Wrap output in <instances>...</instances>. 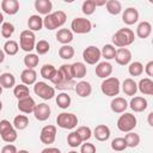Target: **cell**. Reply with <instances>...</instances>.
Masks as SVG:
<instances>
[{
    "label": "cell",
    "mask_w": 153,
    "mask_h": 153,
    "mask_svg": "<svg viewBox=\"0 0 153 153\" xmlns=\"http://www.w3.org/2000/svg\"><path fill=\"white\" fill-rule=\"evenodd\" d=\"M153 112H149L148 114V124L151 126V127H153Z\"/></svg>",
    "instance_id": "cell-55"
},
{
    "label": "cell",
    "mask_w": 153,
    "mask_h": 153,
    "mask_svg": "<svg viewBox=\"0 0 153 153\" xmlns=\"http://www.w3.org/2000/svg\"><path fill=\"white\" fill-rule=\"evenodd\" d=\"M100 55L105 60H112L115 59V55H116V48L112 44H105L100 50Z\"/></svg>",
    "instance_id": "cell-39"
},
{
    "label": "cell",
    "mask_w": 153,
    "mask_h": 153,
    "mask_svg": "<svg viewBox=\"0 0 153 153\" xmlns=\"http://www.w3.org/2000/svg\"><path fill=\"white\" fill-rule=\"evenodd\" d=\"M75 131L79 134V136H80V139H81L82 142L88 141V140L91 139V136H92V130L90 129V127H86V126H81V127H79Z\"/></svg>",
    "instance_id": "cell-42"
},
{
    "label": "cell",
    "mask_w": 153,
    "mask_h": 153,
    "mask_svg": "<svg viewBox=\"0 0 153 153\" xmlns=\"http://www.w3.org/2000/svg\"><path fill=\"white\" fill-rule=\"evenodd\" d=\"M56 124L62 129H73L78 124V117L72 112H61L56 117Z\"/></svg>",
    "instance_id": "cell-5"
},
{
    "label": "cell",
    "mask_w": 153,
    "mask_h": 153,
    "mask_svg": "<svg viewBox=\"0 0 153 153\" xmlns=\"http://www.w3.org/2000/svg\"><path fill=\"white\" fill-rule=\"evenodd\" d=\"M151 33H152V25H151V23H148V22H141L137 25V27H136V35H137L139 38L145 39L147 37H149Z\"/></svg>",
    "instance_id": "cell-26"
},
{
    "label": "cell",
    "mask_w": 153,
    "mask_h": 153,
    "mask_svg": "<svg viewBox=\"0 0 153 153\" xmlns=\"http://www.w3.org/2000/svg\"><path fill=\"white\" fill-rule=\"evenodd\" d=\"M111 148L116 152H122L127 148V143L124 137H116L111 141Z\"/></svg>",
    "instance_id": "cell-44"
},
{
    "label": "cell",
    "mask_w": 153,
    "mask_h": 153,
    "mask_svg": "<svg viewBox=\"0 0 153 153\" xmlns=\"http://www.w3.org/2000/svg\"><path fill=\"white\" fill-rule=\"evenodd\" d=\"M93 1H94L96 7H97V6H103V5H105V4H106V1H105V0H103V1H96V0H93Z\"/></svg>",
    "instance_id": "cell-56"
},
{
    "label": "cell",
    "mask_w": 153,
    "mask_h": 153,
    "mask_svg": "<svg viewBox=\"0 0 153 153\" xmlns=\"http://www.w3.org/2000/svg\"><path fill=\"white\" fill-rule=\"evenodd\" d=\"M19 45L26 53H30L32 49H35V45H36L35 33L32 31H30V30L22 31L20 36H19Z\"/></svg>",
    "instance_id": "cell-6"
},
{
    "label": "cell",
    "mask_w": 153,
    "mask_h": 153,
    "mask_svg": "<svg viewBox=\"0 0 153 153\" xmlns=\"http://www.w3.org/2000/svg\"><path fill=\"white\" fill-rule=\"evenodd\" d=\"M59 56L61 59H63V60H71L74 56V49H73V47H71L69 44L62 45L59 49Z\"/></svg>",
    "instance_id": "cell-41"
},
{
    "label": "cell",
    "mask_w": 153,
    "mask_h": 153,
    "mask_svg": "<svg viewBox=\"0 0 153 153\" xmlns=\"http://www.w3.org/2000/svg\"><path fill=\"white\" fill-rule=\"evenodd\" d=\"M55 139H56V127L53 124L44 126L41 130V134H39L41 142L45 143V145H50L55 141Z\"/></svg>",
    "instance_id": "cell-11"
},
{
    "label": "cell",
    "mask_w": 153,
    "mask_h": 153,
    "mask_svg": "<svg viewBox=\"0 0 153 153\" xmlns=\"http://www.w3.org/2000/svg\"><path fill=\"white\" fill-rule=\"evenodd\" d=\"M13 127L14 129H18V130H23L25 129L27 126H29V118L26 115H17L13 120Z\"/></svg>",
    "instance_id": "cell-34"
},
{
    "label": "cell",
    "mask_w": 153,
    "mask_h": 153,
    "mask_svg": "<svg viewBox=\"0 0 153 153\" xmlns=\"http://www.w3.org/2000/svg\"><path fill=\"white\" fill-rule=\"evenodd\" d=\"M27 26L30 31H39L43 27V18H41L38 14H32L27 19Z\"/></svg>",
    "instance_id": "cell-28"
},
{
    "label": "cell",
    "mask_w": 153,
    "mask_h": 153,
    "mask_svg": "<svg viewBox=\"0 0 153 153\" xmlns=\"http://www.w3.org/2000/svg\"><path fill=\"white\" fill-rule=\"evenodd\" d=\"M137 90L146 96H152L153 94V81L151 78H143L139 81L137 84Z\"/></svg>",
    "instance_id": "cell-22"
},
{
    "label": "cell",
    "mask_w": 153,
    "mask_h": 153,
    "mask_svg": "<svg viewBox=\"0 0 153 153\" xmlns=\"http://www.w3.org/2000/svg\"><path fill=\"white\" fill-rule=\"evenodd\" d=\"M102 55H100V50L96 47V45H90L87 48L84 49L82 51V59L88 65H96L99 62Z\"/></svg>",
    "instance_id": "cell-9"
},
{
    "label": "cell",
    "mask_w": 153,
    "mask_h": 153,
    "mask_svg": "<svg viewBox=\"0 0 153 153\" xmlns=\"http://www.w3.org/2000/svg\"><path fill=\"white\" fill-rule=\"evenodd\" d=\"M4 60H5V53H4V50L0 49V63H2Z\"/></svg>",
    "instance_id": "cell-57"
},
{
    "label": "cell",
    "mask_w": 153,
    "mask_h": 153,
    "mask_svg": "<svg viewBox=\"0 0 153 153\" xmlns=\"http://www.w3.org/2000/svg\"><path fill=\"white\" fill-rule=\"evenodd\" d=\"M71 103H72V99L66 92H61L56 96V104H57L59 108L67 109V108L71 106Z\"/></svg>",
    "instance_id": "cell-33"
},
{
    "label": "cell",
    "mask_w": 153,
    "mask_h": 153,
    "mask_svg": "<svg viewBox=\"0 0 153 153\" xmlns=\"http://www.w3.org/2000/svg\"><path fill=\"white\" fill-rule=\"evenodd\" d=\"M56 39L61 44L67 45L73 41V32L68 29H60L56 33Z\"/></svg>",
    "instance_id": "cell-27"
},
{
    "label": "cell",
    "mask_w": 153,
    "mask_h": 153,
    "mask_svg": "<svg viewBox=\"0 0 153 153\" xmlns=\"http://www.w3.org/2000/svg\"><path fill=\"white\" fill-rule=\"evenodd\" d=\"M122 91L127 96H135V93L137 92V84L134 81V79L127 78L122 84Z\"/></svg>",
    "instance_id": "cell-25"
},
{
    "label": "cell",
    "mask_w": 153,
    "mask_h": 153,
    "mask_svg": "<svg viewBox=\"0 0 153 153\" xmlns=\"http://www.w3.org/2000/svg\"><path fill=\"white\" fill-rule=\"evenodd\" d=\"M54 86L59 90H71L73 86H75V82L74 80H69V79H66L59 71H56L55 75L53 76V79L50 80Z\"/></svg>",
    "instance_id": "cell-10"
},
{
    "label": "cell",
    "mask_w": 153,
    "mask_h": 153,
    "mask_svg": "<svg viewBox=\"0 0 153 153\" xmlns=\"http://www.w3.org/2000/svg\"><path fill=\"white\" fill-rule=\"evenodd\" d=\"M74 90L76 92V94L81 98H85V97H88L92 92V86L88 81H85V80H81L79 82L75 84L74 86Z\"/></svg>",
    "instance_id": "cell-18"
},
{
    "label": "cell",
    "mask_w": 153,
    "mask_h": 153,
    "mask_svg": "<svg viewBox=\"0 0 153 153\" xmlns=\"http://www.w3.org/2000/svg\"><path fill=\"white\" fill-rule=\"evenodd\" d=\"M96 10V5H94V1L93 0H86L82 2V6H81V11L86 16H91Z\"/></svg>",
    "instance_id": "cell-47"
},
{
    "label": "cell",
    "mask_w": 153,
    "mask_h": 153,
    "mask_svg": "<svg viewBox=\"0 0 153 153\" xmlns=\"http://www.w3.org/2000/svg\"><path fill=\"white\" fill-rule=\"evenodd\" d=\"M110 108L116 114H123L128 108V102L122 97H115L110 103Z\"/></svg>",
    "instance_id": "cell-19"
},
{
    "label": "cell",
    "mask_w": 153,
    "mask_h": 153,
    "mask_svg": "<svg viewBox=\"0 0 153 153\" xmlns=\"http://www.w3.org/2000/svg\"><path fill=\"white\" fill-rule=\"evenodd\" d=\"M2 23H4V14L0 12V25H2Z\"/></svg>",
    "instance_id": "cell-58"
},
{
    "label": "cell",
    "mask_w": 153,
    "mask_h": 153,
    "mask_svg": "<svg viewBox=\"0 0 153 153\" xmlns=\"http://www.w3.org/2000/svg\"><path fill=\"white\" fill-rule=\"evenodd\" d=\"M145 72L148 76H153V61L147 62V65L145 66Z\"/></svg>",
    "instance_id": "cell-53"
},
{
    "label": "cell",
    "mask_w": 153,
    "mask_h": 153,
    "mask_svg": "<svg viewBox=\"0 0 153 153\" xmlns=\"http://www.w3.org/2000/svg\"><path fill=\"white\" fill-rule=\"evenodd\" d=\"M12 128H14V127L10 121H7V120H1L0 121V135L6 133V131H8Z\"/></svg>",
    "instance_id": "cell-51"
},
{
    "label": "cell",
    "mask_w": 153,
    "mask_h": 153,
    "mask_svg": "<svg viewBox=\"0 0 153 153\" xmlns=\"http://www.w3.org/2000/svg\"><path fill=\"white\" fill-rule=\"evenodd\" d=\"M56 71H57V69H56L53 65L47 63V65H44V66L41 68V75H42V78H44V79L51 80V79H53V76L55 75Z\"/></svg>",
    "instance_id": "cell-40"
},
{
    "label": "cell",
    "mask_w": 153,
    "mask_h": 153,
    "mask_svg": "<svg viewBox=\"0 0 153 153\" xmlns=\"http://www.w3.org/2000/svg\"><path fill=\"white\" fill-rule=\"evenodd\" d=\"M147 105H148L147 99L143 98V97H140V96L131 98V100L129 103V106H130V109L134 112H142V111H145L147 109Z\"/></svg>",
    "instance_id": "cell-17"
},
{
    "label": "cell",
    "mask_w": 153,
    "mask_h": 153,
    "mask_svg": "<svg viewBox=\"0 0 153 153\" xmlns=\"http://www.w3.org/2000/svg\"><path fill=\"white\" fill-rule=\"evenodd\" d=\"M120 86H121V84H120L118 78L109 76V78L104 79L103 82L100 84V90L105 96L115 97L120 93Z\"/></svg>",
    "instance_id": "cell-3"
},
{
    "label": "cell",
    "mask_w": 153,
    "mask_h": 153,
    "mask_svg": "<svg viewBox=\"0 0 153 153\" xmlns=\"http://www.w3.org/2000/svg\"><path fill=\"white\" fill-rule=\"evenodd\" d=\"M17 153H29V151H26V149H20V151H18Z\"/></svg>",
    "instance_id": "cell-59"
},
{
    "label": "cell",
    "mask_w": 153,
    "mask_h": 153,
    "mask_svg": "<svg viewBox=\"0 0 153 153\" xmlns=\"http://www.w3.org/2000/svg\"><path fill=\"white\" fill-rule=\"evenodd\" d=\"M122 20L127 25H133L139 20V11L135 7H128L122 14Z\"/></svg>",
    "instance_id": "cell-14"
},
{
    "label": "cell",
    "mask_w": 153,
    "mask_h": 153,
    "mask_svg": "<svg viewBox=\"0 0 153 153\" xmlns=\"http://www.w3.org/2000/svg\"><path fill=\"white\" fill-rule=\"evenodd\" d=\"M105 6H106V11L112 16H117L122 11V5L118 0H108Z\"/></svg>",
    "instance_id": "cell-32"
},
{
    "label": "cell",
    "mask_w": 153,
    "mask_h": 153,
    "mask_svg": "<svg viewBox=\"0 0 153 153\" xmlns=\"http://www.w3.org/2000/svg\"><path fill=\"white\" fill-rule=\"evenodd\" d=\"M20 80L24 85L29 86V85H33L36 84V80H37V73L35 72V69H24L20 74Z\"/></svg>",
    "instance_id": "cell-21"
},
{
    "label": "cell",
    "mask_w": 153,
    "mask_h": 153,
    "mask_svg": "<svg viewBox=\"0 0 153 153\" xmlns=\"http://www.w3.org/2000/svg\"><path fill=\"white\" fill-rule=\"evenodd\" d=\"M115 60H116L117 65H120V66H127V65H129L130 61H131V53H130V50L127 49V48L116 49Z\"/></svg>",
    "instance_id": "cell-13"
},
{
    "label": "cell",
    "mask_w": 153,
    "mask_h": 153,
    "mask_svg": "<svg viewBox=\"0 0 153 153\" xmlns=\"http://www.w3.org/2000/svg\"><path fill=\"white\" fill-rule=\"evenodd\" d=\"M18 50H19V45L16 41L10 39V41L5 42V44H4V53L5 54H7L10 56H13L18 53Z\"/></svg>",
    "instance_id": "cell-35"
},
{
    "label": "cell",
    "mask_w": 153,
    "mask_h": 153,
    "mask_svg": "<svg viewBox=\"0 0 153 153\" xmlns=\"http://www.w3.org/2000/svg\"><path fill=\"white\" fill-rule=\"evenodd\" d=\"M0 85L2 88H11L16 86V78L12 73H2L0 75Z\"/></svg>",
    "instance_id": "cell-29"
},
{
    "label": "cell",
    "mask_w": 153,
    "mask_h": 153,
    "mask_svg": "<svg viewBox=\"0 0 153 153\" xmlns=\"http://www.w3.org/2000/svg\"><path fill=\"white\" fill-rule=\"evenodd\" d=\"M38 62H39V57H38V55H36V54L29 53L27 55L24 56V65H25V67H27L29 69H33L35 67H37V66H38Z\"/></svg>",
    "instance_id": "cell-36"
},
{
    "label": "cell",
    "mask_w": 153,
    "mask_h": 153,
    "mask_svg": "<svg viewBox=\"0 0 153 153\" xmlns=\"http://www.w3.org/2000/svg\"><path fill=\"white\" fill-rule=\"evenodd\" d=\"M72 72H73L74 79H75V78H76V79H82V78L86 75L87 69H86L85 63H82V62H74V63L72 65Z\"/></svg>",
    "instance_id": "cell-30"
},
{
    "label": "cell",
    "mask_w": 153,
    "mask_h": 153,
    "mask_svg": "<svg viewBox=\"0 0 153 153\" xmlns=\"http://www.w3.org/2000/svg\"><path fill=\"white\" fill-rule=\"evenodd\" d=\"M71 29H72V32L82 35V33H87V32L91 31L92 24H91V22L88 19L82 18V17H78V18H74L72 20Z\"/></svg>",
    "instance_id": "cell-8"
},
{
    "label": "cell",
    "mask_w": 153,
    "mask_h": 153,
    "mask_svg": "<svg viewBox=\"0 0 153 153\" xmlns=\"http://www.w3.org/2000/svg\"><path fill=\"white\" fill-rule=\"evenodd\" d=\"M17 137H18V134H17V130H16L14 128H12V129H10L8 131L1 134V139H2L5 142H7V143L14 142V141L17 140Z\"/></svg>",
    "instance_id": "cell-48"
},
{
    "label": "cell",
    "mask_w": 153,
    "mask_h": 153,
    "mask_svg": "<svg viewBox=\"0 0 153 153\" xmlns=\"http://www.w3.org/2000/svg\"><path fill=\"white\" fill-rule=\"evenodd\" d=\"M128 72L131 76H140L143 73V65L139 61H134V62L129 63Z\"/></svg>",
    "instance_id": "cell-38"
},
{
    "label": "cell",
    "mask_w": 153,
    "mask_h": 153,
    "mask_svg": "<svg viewBox=\"0 0 153 153\" xmlns=\"http://www.w3.org/2000/svg\"><path fill=\"white\" fill-rule=\"evenodd\" d=\"M13 94L14 97L19 100V99H23V98H26L30 96V90L26 85L24 84H19V85H16L14 88H13Z\"/></svg>",
    "instance_id": "cell-31"
},
{
    "label": "cell",
    "mask_w": 153,
    "mask_h": 153,
    "mask_svg": "<svg viewBox=\"0 0 153 153\" xmlns=\"http://www.w3.org/2000/svg\"><path fill=\"white\" fill-rule=\"evenodd\" d=\"M35 106H36V103H35L33 98L30 97V96L18 100V110L22 111L23 114H31V112H33Z\"/></svg>",
    "instance_id": "cell-16"
},
{
    "label": "cell",
    "mask_w": 153,
    "mask_h": 153,
    "mask_svg": "<svg viewBox=\"0 0 153 153\" xmlns=\"http://www.w3.org/2000/svg\"><path fill=\"white\" fill-rule=\"evenodd\" d=\"M112 73V65L108 61H103V62H99L97 66H96V75L98 78H102V79H106L111 75Z\"/></svg>",
    "instance_id": "cell-15"
},
{
    "label": "cell",
    "mask_w": 153,
    "mask_h": 153,
    "mask_svg": "<svg viewBox=\"0 0 153 153\" xmlns=\"http://www.w3.org/2000/svg\"><path fill=\"white\" fill-rule=\"evenodd\" d=\"M35 8L37 10L38 13L48 16V14H50V12L53 10V4L50 0H36Z\"/></svg>",
    "instance_id": "cell-24"
},
{
    "label": "cell",
    "mask_w": 153,
    "mask_h": 153,
    "mask_svg": "<svg viewBox=\"0 0 153 153\" xmlns=\"http://www.w3.org/2000/svg\"><path fill=\"white\" fill-rule=\"evenodd\" d=\"M68 153H78V152H75V151H71V152H68Z\"/></svg>",
    "instance_id": "cell-62"
},
{
    "label": "cell",
    "mask_w": 153,
    "mask_h": 153,
    "mask_svg": "<svg viewBox=\"0 0 153 153\" xmlns=\"http://www.w3.org/2000/svg\"><path fill=\"white\" fill-rule=\"evenodd\" d=\"M2 110V103H1V100H0V111Z\"/></svg>",
    "instance_id": "cell-60"
},
{
    "label": "cell",
    "mask_w": 153,
    "mask_h": 153,
    "mask_svg": "<svg viewBox=\"0 0 153 153\" xmlns=\"http://www.w3.org/2000/svg\"><path fill=\"white\" fill-rule=\"evenodd\" d=\"M14 32V25L10 22H5L1 25V35L5 38H10Z\"/></svg>",
    "instance_id": "cell-46"
},
{
    "label": "cell",
    "mask_w": 153,
    "mask_h": 153,
    "mask_svg": "<svg viewBox=\"0 0 153 153\" xmlns=\"http://www.w3.org/2000/svg\"><path fill=\"white\" fill-rule=\"evenodd\" d=\"M93 135L98 141H106L110 137V129L105 124H98L93 130Z\"/></svg>",
    "instance_id": "cell-23"
},
{
    "label": "cell",
    "mask_w": 153,
    "mask_h": 153,
    "mask_svg": "<svg viewBox=\"0 0 153 153\" xmlns=\"http://www.w3.org/2000/svg\"><path fill=\"white\" fill-rule=\"evenodd\" d=\"M136 123H137V120L133 114L123 112V115H121L117 120V128L123 133H129L134 130V128L136 127Z\"/></svg>",
    "instance_id": "cell-4"
},
{
    "label": "cell",
    "mask_w": 153,
    "mask_h": 153,
    "mask_svg": "<svg viewBox=\"0 0 153 153\" xmlns=\"http://www.w3.org/2000/svg\"><path fill=\"white\" fill-rule=\"evenodd\" d=\"M33 115H35V118L38 121H42V122L47 121L50 116V106L45 103L36 104L35 110H33Z\"/></svg>",
    "instance_id": "cell-12"
},
{
    "label": "cell",
    "mask_w": 153,
    "mask_h": 153,
    "mask_svg": "<svg viewBox=\"0 0 153 153\" xmlns=\"http://www.w3.org/2000/svg\"><path fill=\"white\" fill-rule=\"evenodd\" d=\"M67 143L71 146V147H78V146H80L81 143H82V141H81V139H80V136H79V134L76 133V131H71L69 134H68V136H67Z\"/></svg>",
    "instance_id": "cell-43"
},
{
    "label": "cell",
    "mask_w": 153,
    "mask_h": 153,
    "mask_svg": "<svg viewBox=\"0 0 153 153\" xmlns=\"http://www.w3.org/2000/svg\"><path fill=\"white\" fill-rule=\"evenodd\" d=\"M35 49H36V51H37L38 55H44V54H47V53L49 51V49H50V44L48 43V41H45V39H41V41H38V42L36 43Z\"/></svg>",
    "instance_id": "cell-45"
},
{
    "label": "cell",
    "mask_w": 153,
    "mask_h": 153,
    "mask_svg": "<svg viewBox=\"0 0 153 153\" xmlns=\"http://www.w3.org/2000/svg\"><path fill=\"white\" fill-rule=\"evenodd\" d=\"M33 92L36 96L41 97L44 100H49L55 96V88L53 86H49L44 81H38L33 86Z\"/></svg>",
    "instance_id": "cell-7"
},
{
    "label": "cell",
    "mask_w": 153,
    "mask_h": 153,
    "mask_svg": "<svg viewBox=\"0 0 153 153\" xmlns=\"http://www.w3.org/2000/svg\"><path fill=\"white\" fill-rule=\"evenodd\" d=\"M41 153H61V151L56 147H47V148L42 149Z\"/></svg>",
    "instance_id": "cell-54"
},
{
    "label": "cell",
    "mask_w": 153,
    "mask_h": 153,
    "mask_svg": "<svg viewBox=\"0 0 153 153\" xmlns=\"http://www.w3.org/2000/svg\"><path fill=\"white\" fill-rule=\"evenodd\" d=\"M135 39V35L134 31L128 27H122L120 30H117L115 32V35L112 36V43L114 47H118V48H126L128 45H130Z\"/></svg>",
    "instance_id": "cell-1"
},
{
    "label": "cell",
    "mask_w": 153,
    "mask_h": 153,
    "mask_svg": "<svg viewBox=\"0 0 153 153\" xmlns=\"http://www.w3.org/2000/svg\"><path fill=\"white\" fill-rule=\"evenodd\" d=\"M66 79H69V80H74V76H73V72H72V65H62L59 69H57Z\"/></svg>",
    "instance_id": "cell-49"
},
{
    "label": "cell",
    "mask_w": 153,
    "mask_h": 153,
    "mask_svg": "<svg viewBox=\"0 0 153 153\" xmlns=\"http://www.w3.org/2000/svg\"><path fill=\"white\" fill-rule=\"evenodd\" d=\"M80 153H96V146L90 142H85L80 147Z\"/></svg>",
    "instance_id": "cell-50"
},
{
    "label": "cell",
    "mask_w": 153,
    "mask_h": 153,
    "mask_svg": "<svg viewBox=\"0 0 153 153\" xmlns=\"http://www.w3.org/2000/svg\"><path fill=\"white\" fill-rule=\"evenodd\" d=\"M17 147L12 143H7L1 148V153H17Z\"/></svg>",
    "instance_id": "cell-52"
},
{
    "label": "cell",
    "mask_w": 153,
    "mask_h": 153,
    "mask_svg": "<svg viewBox=\"0 0 153 153\" xmlns=\"http://www.w3.org/2000/svg\"><path fill=\"white\" fill-rule=\"evenodd\" d=\"M66 19L67 16L63 11H55L43 18V26L48 30H55L57 27H61L66 23Z\"/></svg>",
    "instance_id": "cell-2"
},
{
    "label": "cell",
    "mask_w": 153,
    "mask_h": 153,
    "mask_svg": "<svg viewBox=\"0 0 153 153\" xmlns=\"http://www.w3.org/2000/svg\"><path fill=\"white\" fill-rule=\"evenodd\" d=\"M124 140H126L127 147H130V148H134L140 143V136H139V134H136L134 131L127 133L124 136Z\"/></svg>",
    "instance_id": "cell-37"
},
{
    "label": "cell",
    "mask_w": 153,
    "mask_h": 153,
    "mask_svg": "<svg viewBox=\"0 0 153 153\" xmlns=\"http://www.w3.org/2000/svg\"><path fill=\"white\" fill-rule=\"evenodd\" d=\"M1 10L6 14L13 16L19 11V2L17 0H2L1 1Z\"/></svg>",
    "instance_id": "cell-20"
},
{
    "label": "cell",
    "mask_w": 153,
    "mask_h": 153,
    "mask_svg": "<svg viewBox=\"0 0 153 153\" xmlns=\"http://www.w3.org/2000/svg\"><path fill=\"white\" fill-rule=\"evenodd\" d=\"M2 93V87H1V85H0V94Z\"/></svg>",
    "instance_id": "cell-61"
}]
</instances>
